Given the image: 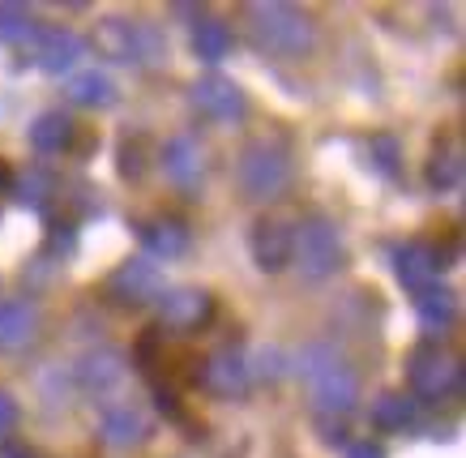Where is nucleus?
<instances>
[{
    "label": "nucleus",
    "instance_id": "obj_1",
    "mask_svg": "<svg viewBox=\"0 0 466 458\" xmlns=\"http://www.w3.org/2000/svg\"><path fill=\"white\" fill-rule=\"evenodd\" d=\"M244 22H248L253 44L266 56L304 60L312 52V44H317L312 17L299 14L296 5H283V0H253V5H244Z\"/></svg>",
    "mask_w": 466,
    "mask_h": 458
},
{
    "label": "nucleus",
    "instance_id": "obj_2",
    "mask_svg": "<svg viewBox=\"0 0 466 458\" xmlns=\"http://www.w3.org/2000/svg\"><path fill=\"white\" fill-rule=\"evenodd\" d=\"M299 372H304V382H309V394H312V407L329 420H339L355 407L360 399V377L347 360L334 351V347H304V356H299Z\"/></svg>",
    "mask_w": 466,
    "mask_h": 458
},
{
    "label": "nucleus",
    "instance_id": "obj_3",
    "mask_svg": "<svg viewBox=\"0 0 466 458\" xmlns=\"http://www.w3.org/2000/svg\"><path fill=\"white\" fill-rule=\"evenodd\" d=\"M236 176H240V188H244V198L248 201L283 198L287 185H291V158H287V146L279 142V137H253V142L240 150Z\"/></svg>",
    "mask_w": 466,
    "mask_h": 458
},
{
    "label": "nucleus",
    "instance_id": "obj_4",
    "mask_svg": "<svg viewBox=\"0 0 466 458\" xmlns=\"http://www.w3.org/2000/svg\"><path fill=\"white\" fill-rule=\"evenodd\" d=\"M291 261L299 266L304 279H329V274H339L342 261H347L339 228L325 215L299 219L296 228H291Z\"/></svg>",
    "mask_w": 466,
    "mask_h": 458
},
{
    "label": "nucleus",
    "instance_id": "obj_5",
    "mask_svg": "<svg viewBox=\"0 0 466 458\" xmlns=\"http://www.w3.org/2000/svg\"><path fill=\"white\" fill-rule=\"evenodd\" d=\"M407 386L415 399H424V402L453 399L462 390V360L453 356V351H445L441 343L415 347L407 360Z\"/></svg>",
    "mask_w": 466,
    "mask_h": 458
},
{
    "label": "nucleus",
    "instance_id": "obj_6",
    "mask_svg": "<svg viewBox=\"0 0 466 458\" xmlns=\"http://www.w3.org/2000/svg\"><path fill=\"white\" fill-rule=\"evenodd\" d=\"M103 291L116 309H146V304H158L167 287H163V270L150 258H128L107 274Z\"/></svg>",
    "mask_w": 466,
    "mask_h": 458
},
{
    "label": "nucleus",
    "instance_id": "obj_7",
    "mask_svg": "<svg viewBox=\"0 0 466 458\" xmlns=\"http://www.w3.org/2000/svg\"><path fill=\"white\" fill-rule=\"evenodd\" d=\"M198 382L210 390L214 399H244L248 394V382H253V364L236 343L214 347L206 360H198Z\"/></svg>",
    "mask_w": 466,
    "mask_h": 458
},
{
    "label": "nucleus",
    "instance_id": "obj_8",
    "mask_svg": "<svg viewBox=\"0 0 466 458\" xmlns=\"http://www.w3.org/2000/svg\"><path fill=\"white\" fill-rule=\"evenodd\" d=\"M214 296L201 287H176L158 296V330H176V334H198L210 326Z\"/></svg>",
    "mask_w": 466,
    "mask_h": 458
},
{
    "label": "nucleus",
    "instance_id": "obj_9",
    "mask_svg": "<svg viewBox=\"0 0 466 458\" xmlns=\"http://www.w3.org/2000/svg\"><path fill=\"white\" fill-rule=\"evenodd\" d=\"M188 99H193V107H198L206 120H218V125H236V120H244V112H248L244 90L236 87L231 77H223V73L198 77L193 90H188Z\"/></svg>",
    "mask_w": 466,
    "mask_h": 458
},
{
    "label": "nucleus",
    "instance_id": "obj_10",
    "mask_svg": "<svg viewBox=\"0 0 466 458\" xmlns=\"http://www.w3.org/2000/svg\"><path fill=\"white\" fill-rule=\"evenodd\" d=\"M441 270H445V261H441V249L424 240H410V244H398L394 249V274L398 283L407 287V291H428V287H437Z\"/></svg>",
    "mask_w": 466,
    "mask_h": 458
},
{
    "label": "nucleus",
    "instance_id": "obj_11",
    "mask_svg": "<svg viewBox=\"0 0 466 458\" xmlns=\"http://www.w3.org/2000/svg\"><path fill=\"white\" fill-rule=\"evenodd\" d=\"M86 56L82 35H73L65 26H47L35 35V65L52 77H65V73L77 69V60Z\"/></svg>",
    "mask_w": 466,
    "mask_h": 458
},
{
    "label": "nucleus",
    "instance_id": "obj_12",
    "mask_svg": "<svg viewBox=\"0 0 466 458\" xmlns=\"http://www.w3.org/2000/svg\"><path fill=\"white\" fill-rule=\"evenodd\" d=\"M248 249H253V261L257 270L266 274H279L291 266V228L283 219H257L253 223V236H248Z\"/></svg>",
    "mask_w": 466,
    "mask_h": 458
},
{
    "label": "nucleus",
    "instance_id": "obj_13",
    "mask_svg": "<svg viewBox=\"0 0 466 458\" xmlns=\"http://www.w3.org/2000/svg\"><path fill=\"white\" fill-rule=\"evenodd\" d=\"M137 240H142V249L150 253V258L158 261H176L188 253V223L176 215H155V219H142L137 223Z\"/></svg>",
    "mask_w": 466,
    "mask_h": 458
},
{
    "label": "nucleus",
    "instance_id": "obj_14",
    "mask_svg": "<svg viewBox=\"0 0 466 458\" xmlns=\"http://www.w3.org/2000/svg\"><path fill=\"white\" fill-rule=\"evenodd\" d=\"M95 47L112 65H142V26L128 17H103L95 26Z\"/></svg>",
    "mask_w": 466,
    "mask_h": 458
},
{
    "label": "nucleus",
    "instance_id": "obj_15",
    "mask_svg": "<svg viewBox=\"0 0 466 458\" xmlns=\"http://www.w3.org/2000/svg\"><path fill=\"white\" fill-rule=\"evenodd\" d=\"M415 313H420V326H424L428 339H445L453 330V321H458V296H453L450 287H428V291H420L415 296Z\"/></svg>",
    "mask_w": 466,
    "mask_h": 458
},
{
    "label": "nucleus",
    "instance_id": "obj_16",
    "mask_svg": "<svg viewBox=\"0 0 466 458\" xmlns=\"http://www.w3.org/2000/svg\"><path fill=\"white\" fill-rule=\"evenodd\" d=\"M424 180L432 193H453L462 185V142L458 137H441L424 163Z\"/></svg>",
    "mask_w": 466,
    "mask_h": 458
},
{
    "label": "nucleus",
    "instance_id": "obj_17",
    "mask_svg": "<svg viewBox=\"0 0 466 458\" xmlns=\"http://www.w3.org/2000/svg\"><path fill=\"white\" fill-rule=\"evenodd\" d=\"M35 330H39V309L22 296L14 300H0V351H17V347H26L35 339Z\"/></svg>",
    "mask_w": 466,
    "mask_h": 458
},
{
    "label": "nucleus",
    "instance_id": "obj_18",
    "mask_svg": "<svg viewBox=\"0 0 466 458\" xmlns=\"http://www.w3.org/2000/svg\"><path fill=\"white\" fill-rule=\"evenodd\" d=\"M163 168H167V176L176 185L193 193L201 185V172H206V155H201V146L193 137H171L163 146Z\"/></svg>",
    "mask_w": 466,
    "mask_h": 458
},
{
    "label": "nucleus",
    "instance_id": "obj_19",
    "mask_svg": "<svg viewBox=\"0 0 466 458\" xmlns=\"http://www.w3.org/2000/svg\"><path fill=\"white\" fill-rule=\"evenodd\" d=\"M65 99L73 107H112L116 103V82L107 73L99 69H82V73H69L65 82Z\"/></svg>",
    "mask_w": 466,
    "mask_h": 458
},
{
    "label": "nucleus",
    "instance_id": "obj_20",
    "mask_svg": "<svg viewBox=\"0 0 466 458\" xmlns=\"http://www.w3.org/2000/svg\"><path fill=\"white\" fill-rule=\"evenodd\" d=\"M146 437V415L133 407V402H116L103 412V442L112 450H128Z\"/></svg>",
    "mask_w": 466,
    "mask_h": 458
},
{
    "label": "nucleus",
    "instance_id": "obj_21",
    "mask_svg": "<svg viewBox=\"0 0 466 458\" xmlns=\"http://www.w3.org/2000/svg\"><path fill=\"white\" fill-rule=\"evenodd\" d=\"M30 146L39 155H60L73 146V116L69 112H43L35 125H30Z\"/></svg>",
    "mask_w": 466,
    "mask_h": 458
},
{
    "label": "nucleus",
    "instance_id": "obj_22",
    "mask_svg": "<svg viewBox=\"0 0 466 458\" xmlns=\"http://www.w3.org/2000/svg\"><path fill=\"white\" fill-rule=\"evenodd\" d=\"M231 52V26L223 17H201L193 26V56L206 60V65H218Z\"/></svg>",
    "mask_w": 466,
    "mask_h": 458
},
{
    "label": "nucleus",
    "instance_id": "obj_23",
    "mask_svg": "<svg viewBox=\"0 0 466 458\" xmlns=\"http://www.w3.org/2000/svg\"><path fill=\"white\" fill-rule=\"evenodd\" d=\"M77 377H82L86 390L103 394V390H112L116 382L125 377V364H120V356H116L112 347H103V351H90V356L77 364Z\"/></svg>",
    "mask_w": 466,
    "mask_h": 458
},
{
    "label": "nucleus",
    "instance_id": "obj_24",
    "mask_svg": "<svg viewBox=\"0 0 466 458\" xmlns=\"http://www.w3.org/2000/svg\"><path fill=\"white\" fill-rule=\"evenodd\" d=\"M415 424V399L407 394H381L372 402V429L377 433H407Z\"/></svg>",
    "mask_w": 466,
    "mask_h": 458
},
{
    "label": "nucleus",
    "instance_id": "obj_25",
    "mask_svg": "<svg viewBox=\"0 0 466 458\" xmlns=\"http://www.w3.org/2000/svg\"><path fill=\"white\" fill-rule=\"evenodd\" d=\"M39 22L30 14L26 5H0V39L5 44H35V35H39Z\"/></svg>",
    "mask_w": 466,
    "mask_h": 458
},
{
    "label": "nucleus",
    "instance_id": "obj_26",
    "mask_svg": "<svg viewBox=\"0 0 466 458\" xmlns=\"http://www.w3.org/2000/svg\"><path fill=\"white\" fill-rule=\"evenodd\" d=\"M9 193H17V201H22V206H30V210H47V206H52V198H56V176L30 172V176H22V180H14V188H9Z\"/></svg>",
    "mask_w": 466,
    "mask_h": 458
},
{
    "label": "nucleus",
    "instance_id": "obj_27",
    "mask_svg": "<svg viewBox=\"0 0 466 458\" xmlns=\"http://www.w3.org/2000/svg\"><path fill=\"white\" fill-rule=\"evenodd\" d=\"M368 155H372V168L385 176V180H398V168H402V146H398L394 133H377L368 142Z\"/></svg>",
    "mask_w": 466,
    "mask_h": 458
},
{
    "label": "nucleus",
    "instance_id": "obj_28",
    "mask_svg": "<svg viewBox=\"0 0 466 458\" xmlns=\"http://www.w3.org/2000/svg\"><path fill=\"white\" fill-rule=\"evenodd\" d=\"M116 172L120 180H142L146 176V137H125L116 150Z\"/></svg>",
    "mask_w": 466,
    "mask_h": 458
},
{
    "label": "nucleus",
    "instance_id": "obj_29",
    "mask_svg": "<svg viewBox=\"0 0 466 458\" xmlns=\"http://www.w3.org/2000/svg\"><path fill=\"white\" fill-rule=\"evenodd\" d=\"M73 249H77V228H73V219H52L47 223V244H43V253L47 258H69Z\"/></svg>",
    "mask_w": 466,
    "mask_h": 458
},
{
    "label": "nucleus",
    "instance_id": "obj_30",
    "mask_svg": "<svg viewBox=\"0 0 466 458\" xmlns=\"http://www.w3.org/2000/svg\"><path fill=\"white\" fill-rule=\"evenodd\" d=\"M14 429H17V402L9 390H0V442H5Z\"/></svg>",
    "mask_w": 466,
    "mask_h": 458
},
{
    "label": "nucleus",
    "instance_id": "obj_31",
    "mask_svg": "<svg viewBox=\"0 0 466 458\" xmlns=\"http://www.w3.org/2000/svg\"><path fill=\"white\" fill-rule=\"evenodd\" d=\"M155 402H158V412L163 415H180V394L171 386H155Z\"/></svg>",
    "mask_w": 466,
    "mask_h": 458
},
{
    "label": "nucleus",
    "instance_id": "obj_32",
    "mask_svg": "<svg viewBox=\"0 0 466 458\" xmlns=\"http://www.w3.org/2000/svg\"><path fill=\"white\" fill-rule=\"evenodd\" d=\"M321 437L329 445H347V424H342V420H329V415H321Z\"/></svg>",
    "mask_w": 466,
    "mask_h": 458
},
{
    "label": "nucleus",
    "instance_id": "obj_33",
    "mask_svg": "<svg viewBox=\"0 0 466 458\" xmlns=\"http://www.w3.org/2000/svg\"><path fill=\"white\" fill-rule=\"evenodd\" d=\"M347 458H385V450L368 437V442H347Z\"/></svg>",
    "mask_w": 466,
    "mask_h": 458
},
{
    "label": "nucleus",
    "instance_id": "obj_34",
    "mask_svg": "<svg viewBox=\"0 0 466 458\" xmlns=\"http://www.w3.org/2000/svg\"><path fill=\"white\" fill-rule=\"evenodd\" d=\"M261 372H266V377H279V372H283V351H261Z\"/></svg>",
    "mask_w": 466,
    "mask_h": 458
},
{
    "label": "nucleus",
    "instance_id": "obj_35",
    "mask_svg": "<svg viewBox=\"0 0 466 458\" xmlns=\"http://www.w3.org/2000/svg\"><path fill=\"white\" fill-rule=\"evenodd\" d=\"M0 458H35L26 445H14V442H0Z\"/></svg>",
    "mask_w": 466,
    "mask_h": 458
},
{
    "label": "nucleus",
    "instance_id": "obj_36",
    "mask_svg": "<svg viewBox=\"0 0 466 458\" xmlns=\"http://www.w3.org/2000/svg\"><path fill=\"white\" fill-rule=\"evenodd\" d=\"M9 188H14V172L0 163V193H9Z\"/></svg>",
    "mask_w": 466,
    "mask_h": 458
}]
</instances>
